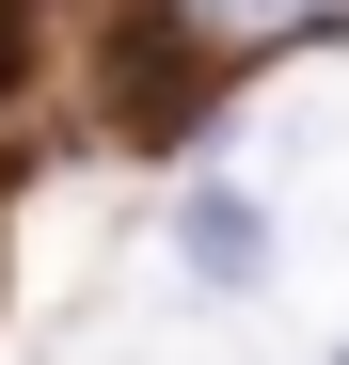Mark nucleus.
I'll return each instance as SVG.
<instances>
[{
    "label": "nucleus",
    "mask_w": 349,
    "mask_h": 365,
    "mask_svg": "<svg viewBox=\"0 0 349 365\" xmlns=\"http://www.w3.org/2000/svg\"><path fill=\"white\" fill-rule=\"evenodd\" d=\"M95 96H111V128L127 143H174L207 111V32H191V0H127V16L95 32Z\"/></svg>",
    "instance_id": "f257e3e1"
},
{
    "label": "nucleus",
    "mask_w": 349,
    "mask_h": 365,
    "mask_svg": "<svg viewBox=\"0 0 349 365\" xmlns=\"http://www.w3.org/2000/svg\"><path fill=\"white\" fill-rule=\"evenodd\" d=\"M174 255H191L207 286H254V270H270V207H254V191H191V222H174Z\"/></svg>",
    "instance_id": "f03ea898"
},
{
    "label": "nucleus",
    "mask_w": 349,
    "mask_h": 365,
    "mask_svg": "<svg viewBox=\"0 0 349 365\" xmlns=\"http://www.w3.org/2000/svg\"><path fill=\"white\" fill-rule=\"evenodd\" d=\"M32 32H48V0H0V96H16V64H32Z\"/></svg>",
    "instance_id": "7ed1b4c3"
}]
</instances>
